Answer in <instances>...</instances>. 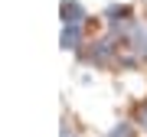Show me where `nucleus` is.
I'll list each match as a JSON object with an SVG mask.
<instances>
[{"label":"nucleus","mask_w":147,"mask_h":137,"mask_svg":"<svg viewBox=\"0 0 147 137\" xmlns=\"http://www.w3.org/2000/svg\"><path fill=\"white\" fill-rule=\"evenodd\" d=\"M131 42H134V52L147 59V23H137V26H131Z\"/></svg>","instance_id":"nucleus-1"},{"label":"nucleus","mask_w":147,"mask_h":137,"mask_svg":"<svg viewBox=\"0 0 147 137\" xmlns=\"http://www.w3.org/2000/svg\"><path fill=\"white\" fill-rule=\"evenodd\" d=\"M62 137H75V134H72V131H69V127H65V131H62Z\"/></svg>","instance_id":"nucleus-6"},{"label":"nucleus","mask_w":147,"mask_h":137,"mask_svg":"<svg viewBox=\"0 0 147 137\" xmlns=\"http://www.w3.org/2000/svg\"><path fill=\"white\" fill-rule=\"evenodd\" d=\"M82 42V30H79V23H69L65 33H62V49H75Z\"/></svg>","instance_id":"nucleus-3"},{"label":"nucleus","mask_w":147,"mask_h":137,"mask_svg":"<svg viewBox=\"0 0 147 137\" xmlns=\"http://www.w3.org/2000/svg\"><path fill=\"white\" fill-rule=\"evenodd\" d=\"M62 16H65L69 23H82L85 20V10H82L79 0H62Z\"/></svg>","instance_id":"nucleus-2"},{"label":"nucleus","mask_w":147,"mask_h":137,"mask_svg":"<svg viewBox=\"0 0 147 137\" xmlns=\"http://www.w3.org/2000/svg\"><path fill=\"white\" fill-rule=\"evenodd\" d=\"M137 124H141V131H147V101L137 108Z\"/></svg>","instance_id":"nucleus-5"},{"label":"nucleus","mask_w":147,"mask_h":137,"mask_svg":"<svg viewBox=\"0 0 147 137\" xmlns=\"http://www.w3.org/2000/svg\"><path fill=\"white\" fill-rule=\"evenodd\" d=\"M108 137H134V127H131V124H118Z\"/></svg>","instance_id":"nucleus-4"}]
</instances>
